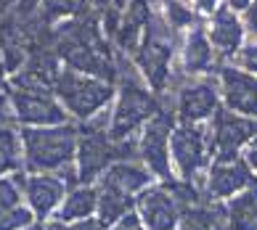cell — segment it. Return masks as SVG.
<instances>
[{
	"mask_svg": "<svg viewBox=\"0 0 257 230\" xmlns=\"http://www.w3.org/2000/svg\"><path fill=\"white\" fill-rule=\"evenodd\" d=\"M53 51L61 66L72 72L101 77L106 82H114L119 77L109 43L103 40L101 27L90 19H74L61 24L59 32L53 35Z\"/></svg>",
	"mask_w": 257,
	"mask_h": 230,
	"instance_id": "1",
	"label": "cell"
},
{
	"mask_svg": "<svg viewBox=\"0 0 257 230\" xmlns=\"http://www.w3.org/2000/svg\"><path fill=\"white\" fill-rule=\"evenodd\" d=\"M22 132L24 172H59L74 180L77 156V124H51V127H19Z\"/></svg>",
	"mask_w": 257,
	"mask_h": 230,
	"instance_id": "2",
	"label": "cell"
},
{
	"mask_svg": "<svg viewBox=\"0 0 257 230\" xmlns=\"http://www.w3.org/2000/svg\"><path fill=\"white\" fill-rule=\"evenodd\" d=\"M119 88L109 106V135L117 143H136L144 124L162 109L159 95L144 85L138 74H119Z\"/></svg>",
	"mask_w": 257,
	"mask_h": 230,
	"instance_id": "3",
	"label": "cell"
},
{
	"mask_svg": "<svg viewBox=\"0 0 257 230\" xmlns=\"http://www.w3.org/2000/svg\"><path fill=\"white\" fill-rule=\"evenodd\" d=\"M109 117H101L77 124V156H74V180L77 183L96 185L98 177L119 159H136V143H117L111 140Z\"/></svg>",
	"mask_w": 257,
	"mask_h": 230,
	"instance_id": "4",
	"label": "cell"
},
{
	"mask_svg": "<svg viewBox=\"0 0 257 230\" xmlns=\"http://www.w3.org/2000/svg\"><path fill=\"white\" fill-rule=\"evenodd\" d=\"M53 93L64 106V111L69 114V119L82 124L109 111L117 88H114V82H106L101 77L80 74L61 66V72L53 82Z\"/></svg>",
	"mask_w": 257,
	"mask_h": 230,
	"instance_id": "5",
	"label": "cell"
},
{
	"mask_svg": "<svg viewBox=\"0 0 257 230\" xmlns=\"http://www.w3.org/2000/svg\"><path fill=\"white\" fill-rule=\"evenodd\" d=\"M8 93H11L14 122L22 127H51V124L72 122L56 98L53 85L48 82L16 72L8 80Z\"/></svg>",
	"mask_w": 257,
	"mask_h": 230,
	"instance_id": "6",
	"label": "cell"
},
{
	"mask_svg": "<svg viewBox=\"0 0 257 230\" xmlns=\"http://www.w3.org/2000/svg\"><path fill=\"white\" fill-rule=\"evenodd\" d=\"M170 161L178 180L202 185L199 180H204L212 164V148L204 124H175L170 138Z\"/></svg>",
	"mask_w": 257,
	"mask_h": 230,
	"instance_id": "7",
	"label": "cell"
},
{
	"mask_svg": "<svg viewBox=\"0 0 257 230\" xmlns=\"http://www.w3.org/2000/svg\"><path fill=\"white\" fill-rule=\"evenodd\" d=\"M136 74L144 80L157 95L167 90L170 85V72H173V56H175V43L170 40L167 27H162L157 19L151 22L149 32L138 48L130 53Z\"/></svg>",
	"mask_w": 257,
	"mask_h": 230,
	"instance_id": "8",
	"label": "cell"
},
{
	"mask_svg": "<svg viewBox=\"0 0 257 230\" xmlns=\"http://www.w3.org/2000/svg\"><path fill=\"white\" fill-rule=\"evenodd\" d=\"M175 124H178V119H175L173 109L162 106L154 117L144 124V130H141L138 138H136V159L157 180H162V183L175 180L173 161H170V138H173Z\"/></svg>",
	"mask_w": 257,
	"mask_h": 230,
	"instance_id": "9",
	"label": "cell"
},
{
	"mask_svg": "<svg viewBox=\"0 0 257 230\" xmlns=\"http://www.w3.org/2000/svg\"><path fill=\"white\" fill-rule=\"evenodd\" d=\"M223 106L220 85L215 77H194L175 90L173 114L178 124H204Z\"/></svg>",
	"mask_w": 257,
	"mask_h": 230,
	"instance_id": "10",
	"label": "cell"
},
{
	"mask_svg": "<svg viewBox=\"0 0 257 230\" xmlns=\"http://www.w3.org/2000/svg\"><path fill=\"white\" fill-rule=\"evenodd\" d=\"M19 188H22L24 204L32 209V214L43 222L53 219L56 209L61 206V201L74 183L66 175L59 172H19L16 175Z\"/></svg>",
	"mask_w": 257,
	"mask_h": 230,
	"instance_id": "11",
	"label": "cell"
},
{
	"mask_svg": "<svg viewBox=\"0 0 257 230\" xmlns=\"http://www.w3.org/2000/svg\"><path fill=\"white\" fill-rule=\"evenodd\" d=\"M207 135H209L212 159H236L241 156L246 143L257 135V119L241 117V114L220 106L215 117L209 119Z\"/></svg>",
	"mask_w": 257,
	"mask_h": 230,
	"instance_id": "12",
	"label": "cell"
},
{
	"mask_svg": "<svg viewBox=\"0 0 257 230\" xmlns=\"http://www.w3.org/2000/svg\"><path fill=\"white\" fill-rule=\"evenodd\" d=\"M257 185L254 172L249 169V164L236 156V159H212L207 175L202 180V190L209 201H217V204H225L233 196H239L241 190Z\"/></svg>",
	"mask_w": 257,
	"mask_h": 230,
	"instance_id": "13",
	"label": "cell"
},
{
	"mask_svg": "<svg viewBox=\"0 0 257 230\" xmlns=\"http://www.w3.org/2000/svg\"><path fill=\"white\" fill-rule=\"evenodd\" d=\"M217 85H220L223 106L228 111L257 119V77L254 74L228 64L217 69Z\"/></svg>",
	"mask_w": 257,
	"mask_h": 230,
	"instance_id": "14",
	"label": "cell"
},
{
	"mask_svg": "<svg viewBox=\"0 0 257 230\" xmlns=\"http://www.w3.org/2000/svg\"><path fill=\"white\" fill-rule=\"evenodd\" d=\"M157 177L141 164L138 159H119L103 172L98 177V188L101 190H114L119 196H127V198H138L149 185H154Z\"/></svg>",
	"mask_w": 257,
	"mask_h": 230,
	"instance_id": "15",
	"label": "cell"
},
{
	"mask_svg": "<svg viewBox=\"0 0 257 230\" xmlns=\"http://www.w3.org/2000/svg\"><path fill=\"white\" fill-rule=\"evenodd\" d=\"M151 22H154V14H151L149 0H127L125 11L119 14V22L111 32V40L117 43L119 51L133 53L138 43L144 40V35L149 32Z\"/></svg>",
	"mask_w": 257,
	"mask_h": 230,
	"instance_id": "16",
	"label": "cell"
},
{
	"mask_svg": "<svg viewBox=\"0 0 257 230\" xmlns=\"http://www.w3.org/2000/svg\"><path fill=\"white\" fill-rule=\"evenodd\" d=\"M244 35H246L244 22L239 19V14L231 11L228 6H220L212 16H209L207 37H209V43H212L217 56L233 59V56L241 51V45H244Z\"/></svg>",
	"mask_w": 257,
	"mask_h": 230,
	"instance_id": "17",
	"label": "cell"
},
{
	"mask_svg": "<svg viewBox=\"0 0 257 230\" xmlns=\"http://www.w3.org/2000/svg\"><path fill=\"white\" fill-rule=\"evenodd\" d=\"M35 219L37 217L32 214V209L24 204L16 175L0 177V230H22Z\"/></svg>",
	"mask_w": 257,
	"mask_h": 230,
	"instance_id": "18",
	"label": "cell"
},
{
	"mask_svg": "<svg viewBox=\"0 0 257 230\" xmlns=\"http://www.w3.org/2000/svg\"><path fill=\"white\" fill-rule=\"evenodd\" d=\"M215 48L204 27H191L183 43V72L191 77H209L215 72Z\"/></svg>",
	"mask_w": 257,
	"mask_h": 230,
	"instance_id": "19",
	"label": "cell"
},
{
	"mask_svg": "<svg viewBox=\"0 0 257 230\" xmlns=\"http://www.w3.org/2000/svg\"><path fill=\"white\" fill-rule=\"evenodd\" d=\"M96 212H98V188L77 183L66 190L61 206L53 214V222H82V219L96 217Z\"/></svg>",
	"mask_w": 257,
	"mask_h": 230,
	"instance_id": "20",
	"label": "cell"
},
{
	"mask_svg": "<svg viewBox=\"0 0 257 230\" xmlns=\"http://www.w3.org/2000/svg\"><path fill=\"white\" fill-rule=\"evenodd\" d=\"M225 225L228 230H257V185L225 201Z\"/></svg>",
	"mask_w": 257,
	"mask_h": 230,
	"instance_id": "21",
	"label": "cell"
},
{
	"mask_svg": "<svg viewBox=\"0 0 257 230\" xmlns=\"http://www.w3.org/2000/svg\"><path fill=\"white\" fill-rule=\"evenodd\" d=\"M24 172L22 132L16 124H0V177H11Z\"/></svg>",
	"mask_w": 257,
	"mask_h": 230,
	"instance_id": "22",
	"label": "cell"
},
{
	"mask_svg": "<svg viewBox=\"0 0 257 230\" xmlns=\"http://www.w3.org/2000/svg\"><path fill=\"white\" fill-rule=\"evenodd\" d=\"M130 212H136V198H127V196L114 193V190H101L98 188V212H96V219L101 225L111 227V225H117L122 217H127Z\"/></svg>",
	"mask_w": 257,
	"mask_h": 230,
	"instance_id": "23",
	"label": "cell"
},
{
	"mask_svg": "<svg viewBox=\"0 0 257 230\" xmlns=\"http://www.w3.org/2000/svg\"><path fill=\"white\" fill-rule=\"evenodd\" d=\"M90 0H40V16L43 22H74V19H80V14L85 11V6H88Z\"/></svg>",
	"mask_w": 257,
	"mask_h": 230,
	"instance_id": "24",
	"label": "cell"
},
{
	"mask_svg": "<svg viewBox=\"0 0 257 230\" xmlns=\"http://www.w3.org/2000/svg\"><path fill=\"white\" fill-rule=\"evenodd\" d=\"M167 24H170V30L191 27L194 24V14L186 8V3H180V0H170V3H167Z\"/></svg>",
	"mask_w": 257,
	"mask_h": 230,
	"instance_id": "25",
	"label": "cell"
},
{
	"mask_svg": "<svg viewBox=\"0 0 257 230\" xmlns=\"http://www.w3.org/2000/svg\"><path fill=\"white\" fill-rule=\"evenodd\" d=\"M233 59H236V66H239V69H244V72H249V74L257 77V40L244 43L241 51L236 53Z\"/></svg>",
	"mask_w": 257,
	"mask_h": 230,
	"instance_id": "26",
	"label": "cell"
},
{
	"mask_svg": "<svg viewBox=\"0 0 257 230\" xmlns=\"http://www.w3.org/2000/svg\"><path fill=\"white\" fill-rule=\"evenodd\" d=\"M0 124H16L14 109H11V93H8V80H0Z\"/></svg>",
	"mask_w": 257,
	"mask_h": 230,
	"instance_id": "27",
	"label": "cell"
},
{
	"mask_svg": "<svg viewBox=\"0 0 257 230\" xmlns=\"http://www.w3.org/2000/svg\"><path fill=\"white\" fill-rule=\"evenodd\" d=\"M51 230H109L106 225H101L96 217H90V219H82V222H53L51 219Z\"/></svg>",
	"mask_w": 257,
	"mask_h": 230,
	"instance_id": "28",
	"label": "cell"
},
{
	"mask_svg": "<svg viewBox=\"0 0 257 230\" xmlns=\"http://www.w3.org/2000/svg\"><path fill=\"white\" fill-rule=\"evenodd\" d=\"M241 159L246 161V164H249V169L254 172V177H257V135L246 143L244 146V151H241Z\"/></svg>",
	"mask_w": 257,
	"mask_h": 230,
	"instance_id": "29",
	"label": "cell"
},
{
	"mask_svg": "<svg viewBox=\"0 0 257 230\" xmlns=\"http://www.w3.org/2000/svg\"><path fill=\"white\" fill-rule=\"evenodd\" d=\"M109 230H146V227H144V222L138 219L136 212H130L127 217H122L119 222H117V225H111Z\"/></svg>",
	"mask_w": 257,
	"mask_h": 230,
	"instance_id": "30",
	"label": "cell"
},
{
	"mask_svg": "<svg viewBox=\"0 0 257 230\" xmlns=\"http://www.w3.org/2000/svg\"><path fill=\"white\" fill-rule=\"evenodd\" d=\"M241 22H244V30H246V32L257 35V0H252V6L244 11V19H241Z\"/></svg>",
	"mask_w": 257,
	"mask_h": 230,
	"instance_id": "31",
	"label": "cell"
},
{
	"mask_svg": "<svg viewBox=\"0 0 257 230\" xmlns=\"http://www.w3.org/2000/svg\"><path fill=\"white\" fill-rule=\"evenodd\" d=\"M191 3H194V11L202 16H212L220 8V0H191Z\"/></svg>",
	"mask_w": 257,
	"mask_h": 230,
	"instance_id": "32",
	"label": "cell"
},
{
	"mask_svg": "<svg viewBox=\"0 0 257 230\" xmlns=\"http://www.w3.org/2000/svg\"><path fill=\"white\" fill-rule=\"evenodd\" d=\"M225 6H228V8H231V11H236V14H239V11L244 14V11H246V8H249V6H252V0H225Z\"/></svg>",
	"mask_w": 257,
	"mask_h": 230,
	"instance_id": "33",
	"label": "cell"
},
{
	"mask_svg": "<svg viewBox=\"0 0 257 230\" xmlns=\"http://www.w3.org/2000/svg\"><path fill=\"white\" fill-rule=\"evenodd\" d=\"M22 230H51V225H48V222H43V219H35V222L24 225Z\"/></svg>",
	"mask_w": 257,
	"mask_h": 230,
	"instance_id": "34",
	"label": "cell"
},
{
	"mask_svg": "<svg viewBox=\"0 0 257 230\" xmlns=\"http://www.w3.org/2000/svg\"><path fill=\"white\" fill-rule=\"evenodd\" d=\"M14 3H16V0H0V16H6L8 11H11Z\"/></svg>",
	"mask_w": 257,
	"mask_h": 230,
	"instance_id": "35",
	"label": "cell"
}]
</instances>
